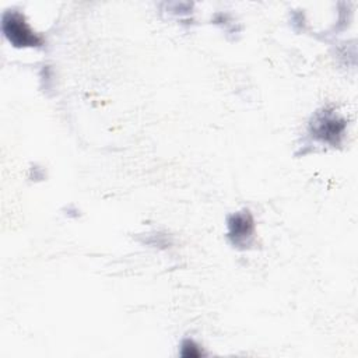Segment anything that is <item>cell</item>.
<instances>
[{"label":"cell","instance_id":"obj_2","mask_svg":"<svg viewBox=\"0 0 358 358\" xmlns=\"http://www.w3.org/2000/svg\"><path fill=\"white\" fill-rule=\"evenodd\" d=\"M3 32L7 39L18 48L42 45V38L27 25L20 13H7L3 17Z\"/></svg>","mask_w":358,"mask_h":358},{"label":"cell","instance_id":"obj_4","mask_svg":"<svg viewBox=\"0 0 358 358\" xmlns=\"http://www.w3.org/2000/svg\"><path fill=\"white\" fill-rule=\"evenodd\" d=\"M180 354H182V357H186V358H196V357H200L203 354V351L193 340H185L182 344Z\"/></svg>","mask_w":358,"mask_h":358},{"label":"cell","instance_id":"obj_1","mask_svg":"<svg viewBox=\"0 0 358 358\" xmlns=\"http://www.w3.org/2000/svg\"><path fill=\"white\" fill-rule=\"evenodd\" d=\"M310 131L312 136L317 140L336 145L341 141L344 136L345 120L334 112L324 109L323 112H319L313 119L310 124Z\"/></svg>","mask_w":358,"mask_h":358},{"label":"cell","instance_id":"obj_3","mask_svg":"<svg viewBox=\"0 0 358 358\" xmlns=\"http://www.w3.org/2000/svg\"><path fill=\"white\" fill-rule=\"evenodd\" d=\"M253 234V218L249 211H241L228 220V236L234 245H245Z\"/></svg>","mask_w":358,"mask_h":358}]
</instances>
